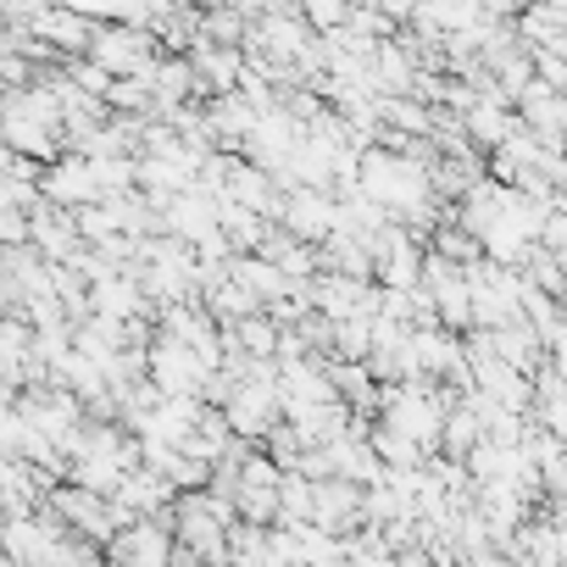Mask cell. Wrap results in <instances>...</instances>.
Instances as JSON below:
<instances>
[{
	"label": "cell",
	"mask_w": 567,
	"mask_h": 567,
	"mask_svg": "<svg viewBox=\"0 0 567 567\" xmlns=\"http://www.w3.org/2000/svg\"><path fill=\"white\" fill-rule=\"evenodd\" d=\"M90 62H101L112 79H151L162 68V40L140 23H106L90 45Z\"/></svg>",
	"instance_id": "6da1fadb"
},
{
	"label": "cell",
	"mask_w": 567,
	"mask_h": 567,
	"mask_svg": "<svg viewBox=\"0 0 567 567\" xmlns=\"http://www.w3.org/2000/svg\"><path fill=\"white\" fill-rule=\"evenodd\" d=\"M212 373H217V368H212L195 346H184V340H173V334H156V340H151V384H156L162 395H200Z\"/></svg>",
	"instance_id": "7a4b0ae2"
},
{
	"label": "cell",
	"mask_w": 567,
	"mask_h": 567,
	"mask_svg": "<svg viewBox=\"0 0 567 567\" xmlns=\"http://www.w3.org/2000/svg\"><path fill=\"white\" fill-rule=\"evenodd\" d=\"M278 228H290L296 239H312V245H323V239H334L340 234V195H329V189H284V206H278Z\"/></svg>",
	"instance_id": "3957f363"
},
{
	"label": "cell",
	"mask_w": 567,
	"mask_h": 567,
	"mask_svg": "<svg viewBox=\"0 0 567 567\" xmlns=\"http://www.w3.org/2000/svg\"><path fill=\"white\" fill-rule=\"evenodd\" d=\"M40 189H45V200H51V206H68V212L106 200V195H101V178H95V162H90V156H62L56 167H45V173H40Z\"/></svg>",
	"instance_id": "277c9868"
},
{
	"label": "cell",
	"mask_w": 567,
	"mask_h": 567,
	"mask_svg": "<svg viewBox=\"0 0 567 567\" xmlns=\"http://www.w3.org/2000/svg\"><path fill=\"white\" fill-rule=\"evenodd\" d=\"M29 29L40 34V45H51V51H62V56H90V45H95V34H101L90 18L62 12V7H40V12L29 18Z\"/></svg>",
	"instance_id": "5b68a950"
},
{
	"label": "cell",
	"mask_w": 567,
	"mask_h": 567,
	"mask_svg": "<svg viewBox=\"0 0 567 567\" xmlns=\"http://www.w3.org/2000/svg\"><path fill=\"white\" fill-rule=\"evenodd\" d=\"M189 62H195V79H200V90L217 101V95H234L239 90V79H245V51L239 45H212V40H200L195 51H189Z\"/></svg>",
	"instance_id": "8992f818"
},
{
	"label": "cell",
	"mask_w": 567,
	"mask_h": 567,
	"mask_svg": "<svg viewBox=\"0 0 567 567\" xmlns=\"http://www.w3.org/2000/svg\"><path fill=\"white\" fill-rule=\"evenodd\" d=\"M151 90H156V117H173V112L184 106V95L200 90L195 62H189V56H162V68L151 73Z\"/></svg>",
	"instance_id": "52a82bcc"
},
{
	"label": "cell",
	"mask_w": 567,
	"mask_h": 567,
	"mask_svg": "<svg viewBox=\"0 0 567 567\" xmlns=\"http://www.w3.org/2000/svg\"><path fill=\"white\" fill-rule=\"evenodd\" d=\"M7 145H12L18 156L51 162L56 145H62V128H45V123H34V117H23V112H7Z\"/></svg>",
	"instance_id": "ba28073f"
},
{
	"label": "cell",
	"mask_w": 567,
	"mask_h": 567,
	"mask_svg": "<svg viewBox=\"0 0 567 567\" xmlns=\"http://www.w3.org/2000/svg\"><path fill=\"white\" fill-rule=\"evenodd\" d=\"M167 550H173V539L162 528L140 523L134 534L117 539V567H167Z\"/></svg>",
	"instance_id": "9c48e42d"
},
{
	"label": "cell",
	"mask_w": 567,
	"mask_h": 567,
	"mask_svg": "<svg viewBox=\"0 0 567 567\" xmlns=\"http://www.w3.org/2000/svg\"><path fill=\"white\" fill-rule=\"evenodd\" d=\"M523 278L534 284V290H545L550 301H567V267H561V256H556L550 245H539V250L523 261Z\"/></svg>",
	"instance_id": "30bf717a"
},
{
	"label": "cell",
	"mask_w": 567,
	"mask_h": 567,
	"mask_svg": "<svg viewBox=\"0 0 567 567\" xmlns=\"http://www.w3.org/2000/svg\"><path fill=\"white\" fill-rule=\"evenodd\" d=\"M434 256H445V261H456V267H478L489 250H484V239H478L473 228L456 223V228H440V234H434Z\"/></svg>",
	"instance_id": "8fae6325"
},
{
	"label": "cell",
	"mask_w": 567,
	"mask_h": 567,
	"mask_svg": "<svg viewBox=\"0 0 567 567\" xmlns=\"http://www.w3.org/2000/svg\"><path fill=\"white\" fill-rule=\"evenodd\" d=\"M334 357H340V362H368V357H373V318H346V323H334Z\"/></svg>",
	"instance_id": "7c38bea8"
},
{
	"label": "cell",
	"mask_w": 567,
	"mask_h": 567,
	"mask_svg": "<svg viewBox=\"0 0 567 567\" xmlns=\"http://www.w3.org/2000/svg\"><path fill=\"white\" fill-rule=\"evenodd\" d=\"M357 7H362V0H301V18L318 34H334V29H346L357 18Z\"/></svg>",
	"instance_id": "4fadbf2b"
},
{
	"label": "cell",
	"mask_w": 567,
	"mask_h": 567,
	"mask_svg": "<svg viewBox=\"0 0 567 567\" xmlns=\"http://www.w3.org/2000/svg\"><path fill=\"white\" fill-rule=\"evenodd\" d=\"M561 151H567V145H561Z\"/></svg>",
	"instance_id": "5bb4252c"
}]
</instances>
